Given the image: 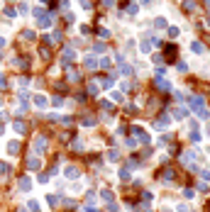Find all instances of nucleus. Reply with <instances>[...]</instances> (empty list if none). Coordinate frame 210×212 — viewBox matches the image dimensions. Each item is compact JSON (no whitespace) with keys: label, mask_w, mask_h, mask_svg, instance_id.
<instances>
[{"label":"nucleus","mask_w":210,"mask_h":212,"mask_svg":"<svg viewBox=\"0 0 210 212\" xmlns=\"http://www.w3.org/2000/svg\"><path fill=\"white\" fill-rule=\"evenodd\" d=\"M46 151V137H37L34 139V154H44Z\"/></svg>","instance_id":"obj_1"},{"label":"nucleus","mask_w":210,"mask_h":212,"mask_svg":"<svg viewBox=\"0 0 210 212\" xmlns=\"http://www.w3.org/2000/svg\"><path fill=\"white\" fill-rule=\"evenodd\" d=\"M73 59H76V54H73V49H66V51H64V59H61V64L66 66V64H71Z\"/></svg>","instance_id":"obj_2"},{"label":"nucleus","mask_w":210,"mask_h":212,"mask_svg":"<svg viewBox=\"0 0 210 212\" xmlns=\"http://www.w3.org/2000/svg\"><path fill=\"white\" fill-rule=\"evenodd\" d=\"M132 132H135V134H137V139H139L142 144H147V141H149V134H147V132H144V129H139V127H137V129H132Z\"/></svg>","instance_id":"obj_3"},{"label":"nucleus","mask_w":210,"mask_h":212,"mask_svg":"<svg viewBox=\"0 0 210 212\" xmlns=\"http://www.w3.org/2000/svg\"><path fill=\"white\" fill-rule=\"evenodd\" d=\"M83 64H86L88 69H98V59H95V56H86V59H83Z\"/></svg>","instance_id":"obj_4"},{"label":"nucleus","mask_w":210,"mask_h":212,"mask_svg":"<svg viewBox=\"0 0 210 212\" xmlns=\"http://www.w3.org/2000/svg\"><path fill=\"white\" fill-rule=\"evenodd\" d=\"M191 49H193V54H205V46H203L200 41H193V44H191Z\"/></svg>","instance_id":"obj_5"},{"label":"nucleus","mask_w":210,"mask_h":212,"mask_svg":"<svg viewBox=\"0 0 210 212\" xmlns=\"http://www.w3.org/2000/svg\"><path fill=\"white\" fill-rule=\"evenodd\" d=\"M7 151H10L12 156H17V154H20V144H17V141H10V144H7Z\"/></svg>","instance_id":"obj_6"},{"label":"nucleus","mask_w":210,"mask_h":212,"mask_svg":"<svg viewBox=\"0 0 210 212\" xmlns=\"http://www.w3.org/2000/svg\"><path fill=\"white\" fill-rule=\"evenodd\" d=\"M37 25H39V27H49V25H51V17H49V15H44V17H39V20H37Z\"/></svg>","instance_id":"obj_7"},{"label":"nucleus","mask_w":210,"mask_h":212,"mask_svg":"<svg viewBox=\"0 0 210 212\" xmlns=\"http://www.w3.org/2000/svg\"><path fill=\"white\" fill-rule=\"evenodd\" d=\"M12 129H15L17 134H25V132H27V127H25V122H15V124H12Z\"/></svg>","instance_id":"obj_8"},{"label":"nucleus","mask_w":210,"mask_h":212,"mask_svg":"<svg viewBox=\"0 0 210 212\" xmlns=\"http://www.w3.org/2000/svg\"><path fill=\"white\" fill-rule=\"evenodd\" d=\"M78 176H81V173H78L76 166H69V168H66V178H78Z\"/></svg>","instance_id":"obj_9"},{"label":"nucleus","mask_w":210,"mask_h":212,"mask_svg":"<svg viewBox=\"0 0 210 212\" xmlns=\"http://www.w3.org/2000/svg\"><path fill=\"white\" fill-rule=\"evenodd\" d=\"M191 105L196 107V110H198V107H203V98H200V95H196V98H191Z\"/></svg>","instance_id":"obj_10"},{"label":"nucleus","mask_w":210,"mask_h":212,"mask_svg":"<svg viewBox=\"0 0 210 212\" xmlns=\"http://www.w3.org/2000/svg\"><path fill=\"white\" fill-rule=\"evenodd\" d=\"M27 166H30V168H39V159H37V156H30V159H27Z\"/></svg>","instance_id":"obj_11"},{"label":"nucleus","mask_w":210,"mask_h":212,"mask_svg":"<svg viewBox=\"0 0 210 212\" xmlns=\"http://www.w3.org/2000/svg\"><path fill=\"white\" fill-rule=\"evenodd\" d=\"M34 105L37 107H46V98H44V95H37V98H34Z\"/></svg>","instance_id":"obj_12"},{"label":"nucleus","mask_w":210,"mask_h":212,"mask_svg":"<svg viewBox=\"0 0 210 212\" xmlns=\"http://www.w3.org/2000/svg\"><path fill=\"white\" fill-rule=\"evenodd\" d=\"M154 25H156V27H159V29H166V27H169V25H166V20H164V17H156V20H154Z\"/></svg>","instance_id":"obj_13"},{"label":"nucleus","mask_w":210,"mask_h":212,"mask_svg":"<svg viewBox=\"0 0 210 212\" xmlns=\"http://www.w3.org/2000/svg\"><path fill=\"white\" fill-rule=\"evenodd\" d=\"M166 124H169V117H159L156 120V129H164Z\"/></svg>","instance_id":"obj_14"},{"label":"nucleus","mask_w":210,"mask_h":212,"mask_svg":"<svg viewBox=\"0 0 210 212\" xmlns=\"http://www.w3.org/2000/svg\"><path fill=\"white\" fill-rule=\"evenodd\" d=\"M20 188H22V190H30V188H32L30 178H20Z\"/></svg>","instance_id":"obj_15"},{"label":"nucleus","mask_w":210,"mask_h":212,"mask_svg":"<svg viewBox=\"0 0 210 212\" xmlns=\"http://www.w3.org/2000/svg\"><path fill=\"white\" fill-rule=\"evenodd\" d=\"M100 198H103L105 202H112V193H110V190H103V193H100Z\"/></svg>","instance_id":"obj_16"},{"label":"nucleus","mask_w":210,"mask_h":212,"mask_svg":"<svg viewBox=\"0 0 210 212\" xmlns=\"http://www.w3.org/2000/svg\"><path fill=\"white\" fill-rule=\"evenodd\" d=\"M120 73H122V76H132V66H125V64H122V66H120Z\"/></svg>","instance_id":"obj_17"},{"label":"nucleus","mask_w":210,"mask_h":212,"mask_svg":"<svg viewBox=\"0 0 210 212\" xmlns=\"http://www.w3.org/2000/svg\"><path fill=\"white\" fill-rule=\"evenodd\" d=\"M7 173H10V166H7V163H2V161H0V176H7Z\"/></svg>","instance_id":"obj_18"},{"label":"nucleus","mask_w":210,"mask_h":212,"mask_svg":"<svg viewBox=\"0 0 210 212\" xmlns=\"http://www.w3.org/2000/svg\"><path fill=\"white\" fill-rule=\"evenodd\" d=\"M186 115H188V112H186V110H183V107H178V110H176V120H183V117H186Z\"/></svg>","instance_id":"obj_19"},{"label":"nucleus","mask_w":210,"mask_h":212,"mask_svg":"<svg viewBox=\"0 0 210 212\" xmlns=\"http://www.w3.org/2000/svg\"><path fill=\"white\" fill-rule=\"evenodd\" d=\"M156 85H159V88H164V90H169V83H166L164 78H156Z\"/></svg>","instance_id":"obj_20"},{"label":"nucleus","mask_w":210,"mask_h":212,"mask_svg":"<svg viewBox=\"0 0 210 212\" xmlns=\"http://www.w3.org/2000/svg\"><path fill=\"white\" fill-rule=\"evenodd\" d=\"M110 95H112L115 103H122V93H120V90H115V93H110Z\"/></svg>","instance_id":"obj_21"},{"label":"nucleus","mask_w":210,"mask_h":212,"mask_svg":"<svg viewBox=\"0 0 210 212\" xmlns=\"http://www.w3.org/2000/svg\"><path fill=\"white\" fill-rule=\"evenodd\" d=\"M191 139H193V141H200V129H193V132H191Z\"/></svg>","instance_id":"obj_22"},{"label":"nucleus","mask_w":210,"mask_h":212,"mask_svg":"<svg viewBox=\"0 0 210 212\" xmlns=\"http://www.w3.org/2000/svg\"><path fill=\"white\" fill-rule=\"evenodd\" d=\"M30 210H32V212H39V202H37V200H30Z\"/></svg>","instance_id":"obj_23"},{"label":"nucleus","mask_w":210,"mask_h":212,"mask_svg":"<svg viewBox=\"0 0 210 212\" xmlns=\"http://www.w3.org/2000/svg\"><path fill=\"white\" fill-rule=\"evenodd\" d=\"M183 7H186V10H193V7H196V0H186Z\"/></svg>","instance_id":"obj_24"},{"label":"nucleus","mask_w":210,"mask_h":212,"mask_svg":"<svg viewBox=\"0 0 210 212\" xmlns=\"http://www.w3.org/2000/svg\"><path fill=\"white\" fill-rule=\"evenodd\" d=\"M83 124H86V127H93V124H95V117H86Z\"/></svg>","instance_id":"obj_25"},{"label":"nucleus","mask_w":210,"mask_h":212,"mask_svg":"<svg viewBox=\"0 0 210 212\" xmlns=\"http://www.w3.org/2000/svg\"><path fill=\"white\" fill-rule=\"evenodd\" d=\"M139 49H142V51H144V54H147V51L151 49V44H149V41H142V44H139Z\"/></svg>","instance_id":"obj_26"},{"label":"nucleus","mask_w":210,"mask_h":212,"mask_svg":"<svg viewBox=\"0 0 210 212\" xmlns=\"http://www.w3.org/2000/svg\"><path fill=\"white\" fill-rule=\"evenodd\" d=\"M22 37H25L27 41H32V39H34V32H32V29H27V32H25V34H22Z\"/></svg>","instance_id":"obj_27"},{"label":"nucleus","mask_w":210,"mask_h":212,"mask_svg":"<svg viewBox=\"0 0 210 212\" xmlns=\"http://www.w3.org/2000/svg\"><path fill=\"white\" fill-rule=\"evenodd\" d=\"M37 180H39V183H49V176H46V173H39Z\"/></svg>","instance_id":"obj_28"},{"label":"nucleus","mask_w":210,"mask_h":212,"mask_svg":"<svg viewBox=\"0 0 210 212\" xmlns=\"http://www.w3.org/2000/svg\"><path fill=\"white\" fill-rule=\"evenodd\" d=\"M20 85H30V78L27 76H20Z\"/></svg>","instance_id":"obj_29"},{"label":"nucleus","mask_w":210,"mask_h":212,"mask_svg":"<svg viewBox=\"0 0 210 212\" xmlns=\"http://www.w3.org/2000/svg\"><path fill=\"white\" fill-rule=\"evenodd\" d=\"M78 5H81L83 10H88V7H91V2H88V0H78Z\"/></svg>","instance_id":"obj_30"},{"label":"nucleus","mask_w":210,"mask_h":212,"mask_svg":"<svg viewBox=\"0 0 210 212\" xmlns=\"http://www.w3.org/2000/svg\"><path fill=\"white\" fill-rule=\"evenodd\" d=\"M200 176H203V180H210V171L205 168V171H200Z\"/></svg>","instance_id":"obj_31"},{"label":"nucleus","mask_w":210,"mask_h":212,"mask_svg":"<svg viewBox=\"0 0 210 212\" xmlns=\"http://www.w3.org/2000/svg\"><path fill=\"white\" fill-rule=\"evenodd\" d=\"M2 46H5V37H0V49H2Z\"/></svg>","instance_id":"obj_32"},{"label":"nucleus","mask_w":210,"mask_h":212,"mask_svg":"<svg viewBox=\"0 0 210 212\" xmlns=\"http://www.w3.org/2000/svg\"><path fill=\"white\" fill-rule=\"evenodd\" d=\"M86 212H98V210L95 207H86Z\"/></svg>","instance_id":"obj_33"},{"label":"nucleus","mask_w":210,"mask_h":212,"mask_svg":"<svg viewBox=\"0 0 210 212\" xmlns=\"http://www.w3.org/2000/svg\"><path fill=\"white\" fill-rule=\"evenodd\" d=\"M149 2H151V0H142V5H149Z\"/></svg>","instance_id":"obj_34"},{"label":"nucleus","mask_w":210,"mask_h":212,"mask_svg":"<svg viewBox=\"0 0 210 212\" xmlns=\"http://www.w3.org/2000/svg\"><path fill=\"white\" fill-rule=\"evenodd\" d=\"M17 212H27V210H25V207H20V210H17Z\"/></svg>","instance_id":"obj_35"},{"label":"nucleus","mask_w":210,"mask_h":212,"mask_svg":"<svg viewBox=\"0 0 210 212\" xmlns=\"http://www.w3.org/2000/svg\"><path fill=\"white\" fill-rule=\"evenodd\" d=\"M208 137H210V124H208Z\"/></svg>","instance_id":"obj_36"},{"label":"nucleus","mask_w":210,"mask_h":212,"mask_svg":"<svg viewBox=\"0 0 210 212\" xmlns=\"http://www.w3.org/2000/svg\"><path fill=\"white\" fill-rule=\"evenodd\" d=\"M42 2H44V5H46V2H49V0H42Z\"/></svg>","instance_id":"obj_37"},{"label":"nucleus","mask_w":210,"mask_h":212,"mask_svg":"<svg viewBox=\"0 0 210 212\" xmlns=\"http://www.w3.org/2000/svg\"><path fill=\"white\" fill-rule=\"evenodd\" d=\"M205 2H208V7H210V0H205Z\"/></svg>","instance_id":"obj_38"},{"label":"nucleus","mask_w":210,"mask_h":212,"mask_svg":"<svg viewBox=\"0 0 210 212\" xmlns=\"http://www.w3.org/2000/svg\"><path fill=\"white\" fill-rule=\"evenodd\" d=\"M164 212H171V210H164Z\"/></svg>","instance_id":"obj_39"},{"label":"nucleus","mask_w":210,"mask_h":212,"mask_svg":"<svg viewBox=\"0 0 210 212\" xmlns=\"http://www.w3.org/2000/svg\"><path fill=\"white\" fill-rule=\"evenodd\" d=\"M208 25H210V17H208Z\"/></svg>","instance_id":"obj_40"}]
</instances>
